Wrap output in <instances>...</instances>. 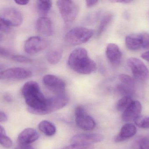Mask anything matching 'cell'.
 Returning <instances> with one entry per match:
<instances>
[{"label": "cell", "mask_w": 149, "mask_h": 149, "mask_svg": "<svg viewBox=\"0 0 149 149\" xmlns=\"http://www.w3.org/2000/svg\"><path fill=\"white\" fill-rule=\"evenodd\" d=\"M27 109L31 113L43 115L46 99L40 90L39 85L35 81L26 82L22 88Z\"/></svg>", "instance_id": "6da1fadb"}, {"label": "cell", "mask_w": 149, "mask_h": 149, "mask_svg": "<svg viewBox=\"0 0 149 149\" xmlns=\"http://www.w3.org/2000/svg\"><path fill=\"white\" fill-rule=\"evenodd\" d=\"M142 43V33H134L128 35L125 39L126 46L128 50L135 51L141 47Z\"/></svg>", "instance_id": "ac0fdd59"}, {"label": "cell", "mask_w": 149, "mask_h": 149, "mask_svg": "<svg viewBox=\"0 0 149 149\" xmlns=\"http://www.w3.org/2000/svg\"><path fill=\"white\" fill-rule=\"evenodd\" d=\"M8 120L7 115L3 112L0 111V122H5Z\"/></svg>", "instance_id": "e575fe53"}, {"label": "cell", "mask_w": 149, "mask_h": 149, "mask_svg": "<svg viewBox=\"0 0 149 149\" xmlns=\"http://www.w3.org/2000/svg\"><path fill=\"white\" fill-rule=\"evenodd\" d=\"M116 92L123 97H129L132 98L135 94L134 87L124 84H121L116 87Z\"/></svg>", "instance_id": "ffe728a7"}, {"label": "cell", "mask_w": 149, "mask_h": 149, "mask_svg": "<svg viewBox=\"0 0 149 149\" xmlns=\"http://www.w3.org/2000/svg\"><path fill=\"white\" fill-rule=\"evenodd\" d=\"M57 5L61 16L65 23H70L74 21L77 15L78 8L73 1H58Z\"/></svg>", "instance_id": "277c9868"}, {"label": "cell", "mask_w": 149, "mask_h": 149, "mask_svg": "<svg viewBox=\"0 0 149 149\" xmlns=\"http://www.w3.org/2000/svg\"><path fill=\"white\" fill-rule=\"evenodd\" d=\"M69 100V97L65 93L56 94L55 96L46 99L43 115L51 113L63 108L68 104Z\"/></svg>", "instance_id": "5b68a950"}, {"label": "cell", "mask_w": 149, "mask_h": 149, "mask_svg": "<svg viewBox=\"0 0 149 149\" xmlns=\"http://www.w3.org/2000/svg\"><path fill=\"white\" fill-rule=\"evenodd\" d=\"M136 124L141 128H149V117L147 118H141L140 116L135 122Z\"/></svg>", "instance_id": "4316f807"}, {"label": "cell", "mask_w": 149, "mask_h": 149, "mask_svg": "<svg viewBox=\"0 0 149 149\" xmlns=\"http://www.w3.org/2000/svg\"><path fill=\"white\" fill-rule=\"evenodd\" d=\"M43 84L49 90L56 94H61L65 92L66 84L63 80L55 75L47 74L44 76Z\"/></svg>", "instance_id": "ba28073f"}, {"label": "cell", "mask_w": 149, "mask_h": 149, "mask_svg": "<svg viewBox=\"0 0 149 149\" xmlns=\"http://www.w3.org/2000/svg\"><path fill=\"white\" fill-rule=\"evenodd\" d=\"M68 65L72 70L80 74H91L96 70L95 62L89 57L86 50L83 48H76L70 53Z\"/></svg>", "instance_id": "7a4b0ae2"}, {"label": "cell", "mask_w": 149, "mask_h": 149, "mask_svg": "<svg viewBox=\"0 0 149 149\" xmlns=\"http://www.w3.org/2000/svg\"><path fill=\"white\" fill-rule=\"evenodd\" d=\"M99 1H89L87 0L86 1V5L88 8L93 7L95 6L98 3Z\"/></svg>", "instance_id": "836d02e7"}, {"label": "cell", "mask_w": 149, "mask_h": 149, "mask_svg": "<svg viewBox=\"0 0 149 149\" xmlns=\"http://www.w3.org/2000/svg\"><path fill=\"white\" fill-rule=\"evenodd\" d=\"M63 51L61 49H55L50 51L46 55L48 62L52 64H58L61 60Z\"/></svg>", "instance_id": "7402d4cb"}, {"label": "cell", "mask_w": 149, "mask_h": 149, "mask_svg": "<svg viewBox=\"0 0 149 149\" xmlns=\"http://www.w3.org/2000/svg\"><path fill=\"white\" fill-rule=\"evenodd\" d=\"M94 34V31L86 27H77L70 30L65 36L67 43L71 45L82 44L89 41Z\"/></svg>", "instance_id": "3957f363"}, {"label": "cell", "mask_w": 149, "mask_h": 149, "mask_svg": "<svg viewBox=\"0 0 149 149\" xmlns=\"http://www.w3.org/2000/svg\"><path fill=\"white\" fill-rule=\"evenodd\" d=\"M106 56L110 63L114 66H118L121 61L122 53L117 45L109 43L106 49Z\"/></svg>", "instance_id": "5bb4252c"}, {"label": "cell", "mask_w": 149, "mask_h": 149, "mask_svg": "<svg viewBox=\"0 0 149 149\" xmlns=\"http://www.w3.org/2000/svg\"><path fill=\"white\" fill-rule=\"evenodd\" d=\"M52 4L51 1H38L37 8L38 14L41 17H45L51 9Z\"/></svg>", "instance_id": "44dd1931"}, {"label": "cell", "mask_w": 149, "mask_h": 149, "mask_svg": "<svg viewBox=\"0 0 149 149\" xmlns=\"http://www.w3.org/2000/svg\"><path fill=\"white\" fill-rule=\"evenodd\" d=\"M12 59L19 63H30L32 62V59L28 57L22 55H14L12 56Z\"/></svg>", "instance_id": "f1b7e54d"}, {"label": "cell", "mask_w": 149, "mask_h": 149, "mask_svg": "<svg viewBox=\"0 0 149 149\" xmlns=\"http://www.w3.org/2000/svg\"><path fill=\"white\" fill-rule=\"evenodd\" d=\"M75 122L82 130L90 131L95 127L96 123L93 118L88 114L84 108L79 106L74 111Z\"/></svg>", "instance_id": "8992f818"}, {"label": "cell", "mask_w": 149, "mask_h": 149, "mask_svg": "<svg viewBox=\"0 0 149 149\" xmlns=\"http://www.w3.org/2000/svg\"><path fill=\"white\" fill-rule=\"evenodd\" d=\"M4 99L8 102H11L12 101V98L9 95H6L4 96Z\"/></svg>", "instance_id": "ab89813d"}, {"label": "cell", "mask_w": 149, "mask_h": 149, "mask_svg": "<svg viewBox=\"0 0 149 149\" xmlns=\"http://www.w3.org/2000/svg\"><path fill=\"white\" fill-rule=\"evenodd\" d=\"M93 145H85V144H72L70 146L65 147L61 149H93Z\"/></svg>", "instance_id": "83f0119b"}, {"label": "cell", "mask_w": 149, "mask_h": 149, "mask_svg": "<svg viewBox=\"0 0 149 149\" xmlns=\"http://www.w3.org/2000/svg\"><path fill=\"white\" fill-rule=\"evenodd\" d=\"M134 77L140 80H147L149 78V71L146 65L139 59L131 57L127 62Z\"/></svg>", "instance_id": "52a82bcc"}, {"label": "cell", "mask_w": 149, "mask_h": 149, "mask_svg": "<svg viewBox=\"0 0 149 149\" xmlns=\"http://www.w3.org/2000/svg\"><path fill=\"white\" fill-rule=\"evenodd\" d=\"M3 18L10 26L18 27L22 23V15L17 9L12 7L6 8L3 12Z\"/></svg>", "instance_id": "7c38bea8"}, {"label": "cell", "mask_w": 149, "mask_h": 149, "mask_svg": "<svg viewBox=\"0 0 149 149\" xmlns=\"http://www.w3.org/2000/svg\"><path fill=\"white\" fill-rule=\"evenodd\" d=\"M32 75L31 71L22 67H13L0 72V80L25 79Z\"/></svg>", "instance_id": "9c48e42d"}, {"label": "cell", "mask_w": 149, "mask_h": 149, "mask_svg": "<svg viewBox=\"0 0 149 149\" xmlns=\"http://www.w3.org/2000/svg\"><path fill=\"white\" fill-rule=\"evenodd\" d=\"M10 55V52L8 50L0 46V56H1V57H8Z\"/></svg>", "instance_id": "d6a6232c"}, {"label": "cell", "mask_w": 149, "mask_h": 149, "mask_svg": "<svg viewBox=\"0 0 149 149\" xmlns=\"http://www.w3.org/2000/svg\"><path fill=\"white\" fill-rule=\"evenodd\" d=\"M15 2L17 4H18V5H27V4L29 3V1H24V0H22V1H20V0H16V1H15Z\"/></svg>", "instance_id": "d590c367"}, {"label": "cell", "mask_w": 149, "mask_h": 149, "mask_svg": "<svg viewBox=\"0 0 149 149\" xmlns=\"http://www.w3.org/2000/svg\"><path fill=\"white\" fill-rule=\"evenodd\" d=\"M139 149H149V139L143 138L139 142Z\"/></svg>", "instance_id": "4dcf8cb0"}, {"label": "cell", "mask_w": 149, "mask_h": 149, "mask_svg": "<svg viewBox=\"0 0 149 149\" xmlns=\"http://www.w3.org/2000/svg\"><path fill=\"white\" fill-rule=\"evenodd\" d=\"M113 18V16L112 14H108L102 18L97 31V36H100L105 31L108 26L112 22Z\"/></svg>", "instance_id": "603a6c76"}, {"label": "cell", "mask_w": 149, "mask_h": 149, "mask_svg": "<svg viewBox=\"0 0 149 149\" xmlns=\"http://www.w3.org/2000/svg\"><path fill=\"white\" fill-rule=\"evenodd\" d=\"M119 79L122 84L135 87L134 81L129 75L126 74H121L119 75Z\"/></svg>", "instance_id": "d4e9b609"}, {"label": "cell", "mask_w": 149, "mask_h": 149, "mask_svg": "<svg viewBox=\"0 0 149 149\" xmlns=\"http://www.w3.org/2000/svg\"><path fill=\"white\" fill-rule=\"evenodd\" d=\"M0 144L5 148H10L13 145L11 139L6 135L0 136Z\"/></svg>", "instance_id": "484cf974"}, {"label": "cell", "mask_w": 149, "mask_h": 149, "mask_svg": "<svg viewBox=\"0 0 149 149\" xmlns=\"http://www.w3.org/2000/svg\"><path fill=\"white\" fill-rule=\"evenodd\" d=\"M10 25L3 17H0V31H6L8 30Z\"/></svg>", "instance_id": "1f68e13d"}, {"label": "cell", "mask_w": 149, "mask_h": 149, "mask_svg": "<svg viewBox=\"0 0 149 149\" xmlns=\"http://www.w3.org/2000/svg\"><path fill=\"white\" fill-rule=\"evenodd\" d=\"M137 132L136 127L132 123H128L123 126L120 133L116 137V142L124 141L134 136Z\"/></svg>", "instance_id": "e0dca14e"}, {"label": "cell", "mask_w": 149, "mask_h": 149, "mask_svg": "<svg viewBox=\"0 0 149 149\" xmlns=\"http://www.w3.org/2000/svg\"><path fill=\"white\" fill-rule=\"evenodd\" d=\"M133 101L130 97H123L117 102L116 105V109L119 111H124Z\"/></svg>", "instance_id": "cb8c5ba5"}, {"label": "cell", "mask_w": 149, "mask_h": 149, "mask_svg": "<svg viewBox=\"0 0 149 149\" xmlns=\"http://www.w3.org/2000/svg\"><path fill=\"white\" fill-rule=\"evenodd\" d=\"M112 2L120 3H128L132 2L133 1L130 0H113L111 1Z\"/></svg>", "instance_id": "74e56055"}, {"label": "cell", "mask_w": 149, "mask_h": 149, "mask_svg": "<svg viewBox=\"0 0 149 149\" xmlns=\"http://www.w3.org/2000/svg\"><path fill=\"white\" fill-rule=\"evenodd\" d=\"M36 28L38 32L46 36H50L53 33L52 22L45 17H41L37 20Z\"/></svg>", "instance_id": "2e32d148"}, {"label": "cell", "mask_w": 149, "mask_h": 149, "mask_svg": "<svg viewBox=\"0 0 149 149\" xmlns=\"http://www.w3.org/2000/svg\"><path fill=\"white\" fill-rule=\"evenodd\" d=\"M142 109L141 104L138 101H133L130 105L123 111L122 118L126 122H135L140 117Z\"/></svg>", "instance_id": "8fae6325"}, {"label": "cell", "mask_w": 149, "mask_h": 149, "mask_svg": "<svg viewBox=\"0 0 149 149\" xmlns=\"http://www.w3.org/2000/svg\"><path fill=\"white\" fill-rule=\"evenodd\" d=\"M47 46L46 40L39 36H32L24 43V50L29 54H35L44 50Z\"/></svg>", "instance_id": "30bf717a"}, {"label": "cell", "mask_w": 149, "mask_h": 149, "mask_svg": "<svg viewBox=\"0 0 149 149\" xmlns=\"http://www.w3.org/2000/svg\"><path fill=\"white\" fill-rule=\"evenodd\" d=\"M15 149H34L29 145H19V146Z\"/></svg>", "instance_id": "8d00e7d4"}, {"label": "cell", "mask_w": 149, "mask_h": 149, "mask_svg": "<svg viewBox=\"0 0 149 149\" xmlns=\"http://www.w3.org/2000/svg\"><path fill=\"white\" fill-rule=\"evenodd\" d=\"M39 138V134L34 129L27 128L22 131L17 137L19 145H29Z\"/></svg>", "instance_id": "9a60e30c"}, {"label": "cell", "mask_w": 149, "mask_h": 149, "mask_svg": "<svg viewBox=\"0 0 149 149\" xmlns=\"http://www.w3.org/2000/svg\"><path fill=\"white\" fill-rule=\"evenodd\" d=\"M141 57L149 62V51L143 53L141 55Z\"/></svg>", "instance_id": "f35d334b"}, {"label": "cell", "mask_w": 149, "mask_h": 149, "mask_svg": "<svg viewBox=\"0 0 149 149\" xmlns=\"http://www.w3.org/2000/svg\"><path fill=\"white\" fill-rule=\"evenodd\" d=\"M3 135H6V132L4 128L0 125V136Z\"/></svg>", "instance_id": "60d3db41"}, {"label": "cell", "mask_w": 149, "mask_h": 149, "mask_svg": "<svg viewBox=\"0 0 149 149\" xmlns=\"http://www.w3.org/2000/svg\"><path fill=\"white\" fill-rule=\"evenodd\" d=\"M39 130L47 136H52L56 134V128L55 125L50 122L43 120L38 125Z\"/></svg>", "instance_id": "d6986e66"}, {"label": "cell", "mask_w": 149, "mask_h": 149, "mask_svg": "<svg viewBox=\"0 0 149 149\" xmlns=\"http://www.w3.org/2000/svg\"><path fill=\"white\" fill-rule=\"evenodd\" d=\"M5 67V66L4 64H0V72H1V71H3V70Z\"/></svg>", "instance_id": "b9f144b4"}, {"label": "cell", "mask_w": 149, "mask_h": 149, "mask_svg": "<svg viewBox=\"0 0 149 149\" xmlns=\"http://www.w3.org/2000/svg\"><path fill=\"white\" fill-rule=\"evenodd\" d=\"M142 43L141 47L143 49L149 50V34L148 33H142Z\"/></svg>", "instance_id": "f546056e"}, {"label": "cell", "mask_w": 149, "mask_h": 149, "mask_svg": "<svg viewBox=\"0 0 149 149\" xmlns=\"http://www.w3.org/2000/svg\"><path fill=\"white\" fill-rule=\"evenodd\" d=\"M104 136L99 134H81L74 136L71 139L72 144L92 145L102 141Z\"/></svg>", "instance_id": "4fadbf2b"}]
</instances>
